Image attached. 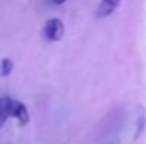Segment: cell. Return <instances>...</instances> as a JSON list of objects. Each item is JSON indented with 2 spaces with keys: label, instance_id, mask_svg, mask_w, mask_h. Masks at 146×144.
Returning <instances> with one entry per match:
<instances>
[{
  "label": "cell",
  "instance_id": "1",
  "mask_svg": "<svg viewBox=\"0 0 146 144\" xmlns=\"http://www.w3.org/2000/svg\"><path fill=\"white\" fill-rule=\"evenodd\" d=\"M64 31H65L64 23L60 18L52 17L46 21V24L43 27V37H44V40H47L50 43H57L64 37Z\"/></svg>",
  "mask_w": 146,
  "mask_h": 144
},
{
  "label": "cell",
  "instance_id": "2",
  "mask_svg": "<svg viewBox=\"0 0 146 144\" xmlns=\"http://www.w3.org/2000/svg\"><path fill=\"white\" fill-rule=\"evenodd\" d=\"M11 117H14L21 126L29 124V122H30V113H29L27 106L23 102H20L17 99H13L11 100Z\"/></svg>",
  "mask_w": 146,
  "mask_h": 144
},
{
  "label": "cell",
  "instance_id": "3",
  "mask_svg": "<svg viewBox=\"0 0 146 144\" xmlns=\"http://www.w3.org/2000/svg\"><path fill=\"white\" fill-rule=\"evenodd\" d=\"M11 100L13 97L9 96L0 97V127L6 124L9 117H11Z\"/></svg>",
  "mask_w": 146,
  "mask_h": 144
},
{
  "label": "cell",
  "instance_id": "4",
  "mask_svg": "<svg viewBox=\"0 0 146 144\" xmlns=\"http://www.w3.org/2000/svg\"><path fill=\"white\" fill-rule=\"evenodd\" d=\"M119 6V1H109V0H104L98 4L97 7V17H106L109 14H112Z\"/></svg>",
  "mask_w": 146,
  "mask_h": 144
},
{
  "label": "cell",
  "instance_id": "5",
  "mask_svg": "<svg viewBox=\"0 0 146 144\" xmlns=\"http://www.w3.org/2000/svg\"><path fill=\"white\" fill-rule=\"evenodd\" d=\"M13 68H14L13 61H11L10 58H3V59L0 61V76H3V78L9 76V75L11 74Z\"/></svg>",
  "mask_w": 146,
  "mask_h": 144
}]
</instances>
